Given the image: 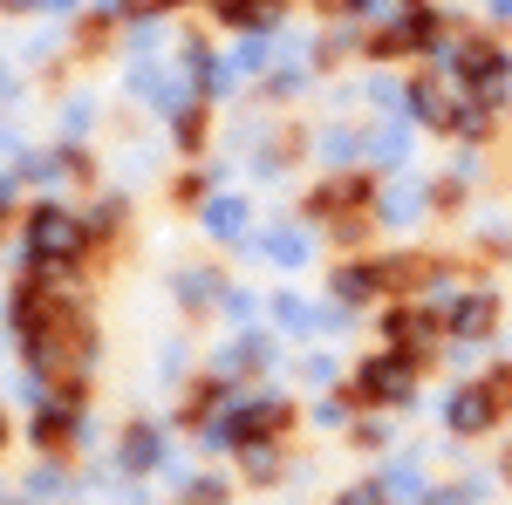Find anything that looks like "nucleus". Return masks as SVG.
<instances>
[{"mask_svg": "<svg viewBox=\"0 0 512 505\" xmlns=\"http://www.w3.org/2000/svg\"><path fill=\"white\" fill-rule=\"evenodd\" d=\"M28 246H35V260L41 267H69L82 253V226L62 212V205H41L35 212V233H28Z\"/></svg>", "mask_w": 512, "mask_h": 505, "instance_id": "f257e3e1", "label": "nucleus"}, {"mask_svg": "<svg viewBox=\"0 0 512 505\" xmlns=\"http://www.w3.org/2000/svg\"><path fill=\"white\" fill-rule=\"evenodd\" d=\"M7 7H35V0H7Z\"/></svg>", "mask_w": 512, "mask_h": 505, "instance_id": "1a4fd4ad", "label": "nucleus"}, {"mask_svg": "<svg viewBox=\"0 0 512 505\" xmlns=\"http://www.w3.org/2000/svg\"><path fill=\"white\" fill-rule=\"evenodd\" d=\"M403 376H410V362L390 355V362H362V396H403Z\"/></svg>", "mask_w": 512, "mask_h": 505, "instance_id": "f03ea898", "label": "nucleus"}, {"mask_svg": "<svg viewBox=\"0 0 512 505\" xmlns=\"http://www.w3.org/2000/svg\"><path fill=\"white\" fill-rule=\"evenodd\" d=\"M267 253H280L287 267H301V233H267Z\"/></svg>", "mask_w": 512, "mask_h": 505, "instance_id": "39448f33", "label": "nucleus"}, {"mask_svg": "<svg viewBox=\"0 0 512 505\" xmlns=\"http://www.w3.org/2000/svg\"><path fill=\"white\" fill-rule=\"evenodd\" d=\"M451 424H458V430H485V424H492V396L465 389V396L451 403Z\"/></svg>", "mask_w": 512, "mask_h": 505, "instance_id": "7ed1b4c3", "label": "nucleus"}, {"mask_svg": "<svg viewBox=\"0 0 512 505\" xmlns=\"http://www.w3.org/2000/svg\"><path fill=\"white\" fill-rule=\"evenodd\" d=\"M458 328H492V301H465V308H458Z\"/></svg>", "mask_w": 512, "mask_h": 505, "instance_id": "423d86ee", "label": "nucleus"}, {"mask_svg": "<svg viewBox=\"0 0 512 505\" xmlns=\"http://www.w3.org/2000/svg\"><path fill=\"white\" fill-rule=\"evenodd\" d=\"M205 219H212V233H239V205H233V198H219Z\"/></svg>", "mask_w": 512, "mask_h": 505, "instance_id": "0eeeda50", "label": "nucleus"}, {"mask_svg": "<svg viewBox=\"0 0 512 505\" xmlns=\"http://www.w3.org/2000/svg\"><path fill=\"white\" fill-rule=\"evenodd\" d=\"M69 437V410H41L35 417V444H62Z\"/></svg>", "mask_w": 512, "mask_h": 505, "instance_id": "20e7f679", "label": "nucleus"}, {"mask_svg": "<svg viewBox=\"0 0 512 505\" xmlns=\"http://www.w3.org/2000/svg\"><path fill=\"white\" fill-rule=\"evenodd\" d=\"M123 458H130V465H158V437H130Z\"/></svg>", "mask_w": 512, "mask_h": 505, "instance_id": "6e6552de", "label": "nucleus"}]
</instances>
